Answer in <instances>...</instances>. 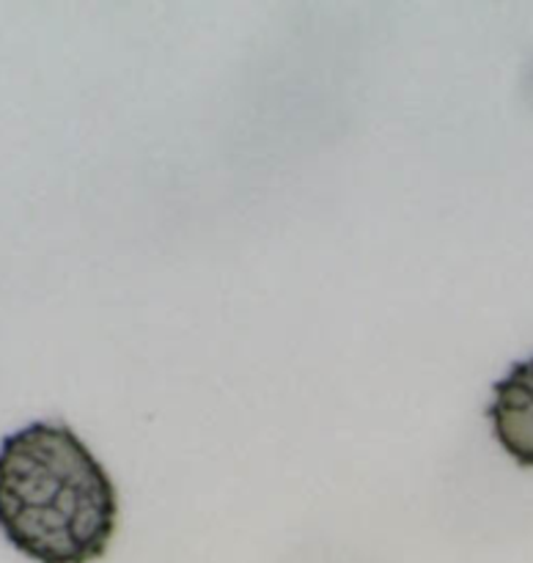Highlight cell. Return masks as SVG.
Wrapping results in <instances>:
<instances>
[{"label": "cell", "instance_id": "obj_1", "mask_svg": "<svg viewBox=\"0 0 533 563\" xmlns=\"http://www.w3.org/2000/svg\"><path fill=\"white\" fill-rule=\"evenodd\" d=\"M119 495L102 462L60 421H31L0 443V533L36 563L108 553Z\"/></svg>", "mask_w": 533, "mask_h": 563}, {"label": "cell", "instance_id": "obj_2", "mask_svg": "<svg viewBox=\"0 0 533 563\" xmlns=\"http://www.w3.org/2000/svg\"><path fill=\"white\" fill-rule=\"evenodd\" d=\"M487 418L500 449L517 465L533 467V355L495 383Z\"/></svg>", "mask_w": 533, "mask_h": 563}]
</instances>
